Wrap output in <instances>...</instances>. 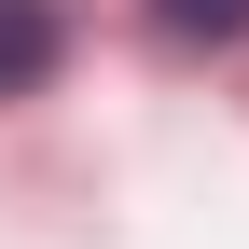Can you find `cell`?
<instances>
[{
    "instance_id": "6da1fadb",
    "label": "cell",
    "mask_w": 249,
    "mask_h": 249,
    "mask_svg": "<svg viewBox=\"0 0 249 249\" xmlns=\"http://www.w3.org/2000/svg\"><path fill=\"white\" fill-rule=\"evenodd\" d=\"M55 55H70V14H55V0H0V97L55 83Z\"/></svg>"
},
{
    "instance_id": "7a4b0ae2",
    "label": "cell",
    "mask_w": 249,
    "mask_h": 249,
    "mask_svg": "<svg viewBox=\"0 0 249 249\" xmlns=\"http://www.w3.org/2000/svg\"><path fill=\"white\" fill-rule=\"evenodd\" d=\"M152 28H166V42H235L249 0H152Z\"/></svg>"
}]
</instances>
